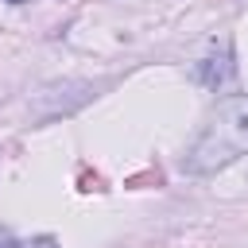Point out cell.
<instances>
[{
  "instance_id": "6da1fadb",
  "label": "cell",
  "mask_w": 248,
  "mask_h": 248,
  "mask_svg": "<svg viewBox=\"0 0 248 248\" xmlns=\"http://www.w3.org/2000/svg\"><path fill=\"white\" fill-rule=\"evenodd\" d=\"M248 155V93L229 97L217 105L194 147L186 151V170L190 174H217L221 167L236 163Z\"/></svg>"
},
{
  "instance_id": "7a4b0ae2",
  "label": "cell",
  "mask_w": 248,
  "mask_h": 248,
  "mask_svg": "<svg viewBox=\"0 0 248 248\" xmlns=\"http://www.w3.org/2000/svg\"><path fill=\"white\" fill-rule=\"evenodd\" d=\"M229 74H232L229 50H225L221 58H205V62H202V70H198V78H202L205 85H225V81H229Z\"/></svg>"
},
{
  "instance_id": "3957f363",
  "label": "cell",
  "mask_w": 248,
  "mask_h": 248,
  "mask_svg": "<svg viewBox=\"0 0 248 248\" xmlns=\"http://www.w3.org/2000/svg\"><path fill=\"white\" fill-rule=\"evenodd\" d=\"M27 248H58V240H54V236H46V232H43V236H35V240H31V244H27Z\"/></svg>"
},
{
  "instance_id": "277c9868",
  "label": "cell",
  "mask_w": 248,
  "mask_h": 248,
  "mask_svg": "<svg viewBox=\"0 0 248 248\" xmlns=\"http://www.w3.org/2000/svg\"><path fill=\"white\" fill-rule=\"evenodd\" d=\"M0 248H19V244H16V236H12L8 229H0Z\"/></svg>"
},
{
  "instance_id": "5b68a950",
  "label": "cell",
  "mask_w": 248,
  "mask_h": 248,
  "mask_svg": "<svg viewBox=\"0 0 248 248\" xmlns=\"http://www.w3.org/2000/svg\"><path fill=\"white\" fill-rule=\"evenodd\" d=\"M12 4H23V0H12Z\"/></svg>"
}]
</instances>
